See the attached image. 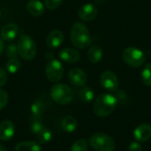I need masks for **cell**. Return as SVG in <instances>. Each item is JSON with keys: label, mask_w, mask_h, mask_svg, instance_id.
I'll return each instance as SVG.
<instances>
[{"label": "cell", "mask_w": 151, "mask_h": 151, "mask_svg": "<svg viewBox=\"0 0 151 151\" xmlns=\"http://www.w3.org/2000/svg\"><path fill=\"white\" fill-rule=\"evenodd\" d=\"M59 58L62 61L69 64L76 63L81 58L80 52L73 48H65L59 52Z\"/></svg>", "instance_id": "obj_15"}, {"label": "cell", "mask_w": 151, "mask_h": 151, "mask_svg": "<svg viewBox=\"0 0 151 151\" xmlns=\"http://www.w3.org/2000/svg\"><path fill=\"white\" fill-rule=\"evenodd\" d=\"M21 67L20 61L17 58H9V60L5 64L6 71L10 73H16Z\"/></svg>", "instance_id": "obj_22"}, {"label": "cell", "mask_w": 151, "mask_h": 151, "mask_svg": "<svg viewBox=\"0 0 151 151\" xmlns=\"http://www.w3.org/2000/svg\"><path fill=\"white\" fill-rule=\"evenodd\" d=\"M134 137L138 142H145L151 138V125L143 123L139 125L134 131Z\"/></svg>", "instance_id": "obj_11"}, {"label": "cell", "mask_w": 151, "mask_h": 151, "mask_svg": "<svg viewBox=\"0 0 151 151\" xmlns=\"http://www.w3.org/2000/svg\"><path fill=\"white\" fill-rule=\"evenodd\" d=\"M80 98L86 104L91 103L95 98L94 90L89 87H82V88L80 90Z\"/></svg>", "instance_id": "obj_20"}, {"label": "cell", "mask_w": 151, "mask_h": 151, "mask_svg": "<svg viewBox=\"0 0 151 151\" xmlns=\"http://www.w3.org/2000/svg\"><path fill=\"white\" fill-rule=\"evenodd\" d=\"M71 151H88V142L85 139L76 141L71 147Z\"/></svg>", "instance_id": "obj_26"}, {"label": "cell", "mask_w": 151, "mask_h": 151, "mask_svg": "<svg viewBox=\"0 0 151 151\" xmlns=\"http://www.w3.org/2000/svg\"><path fill=\"white\" fill-rule=\"evenodd\" d=\"M17 48L19 55L25 60H32L36 55V44L27 35H21L18 40Z\"/></svg>", "instance_id": "obj_4"}, {"label": "cell", "mask_w": 151, "mask_h": 151, "mask_svg": "<svg viewBox=\"0 0 151 151\" xmlns=\"http://www.w3.org/2000/svg\"><path fill=\"white\" fill-rule=\"evenodd\" d=\"M61 127L65 132L73 133L76 130V128L78 127V122L73 117L67 116L65 119H63V120L61 122Z\"/></svg>", "instance_id": "obj_18"}, {"label": "cell", "mask_w": 151, "mask_h": 151, "mask_svg": "<svg viewBox=\"0 0 151 151\" xmlns=\"http://www.w3.org/2000/svg\"><path fill=\"white\" fill-rule=\"evenodd\" d=\"M8 103V94L3 90L0 89V111L3 110Z\"/></svg>", "instance_id": "obj_29"}, {"label": "cell", "mask_w": 151, "mask_h": 151, "mask_svg": "<svg viewBox=\"0 0 151 151\" xmlns=\"http://www.w3.org/2000/svg\"><path fill=\"white\" fill-rule=\"evenodd\" d=\"M89 144L96 151H114L116 148L113 139L102 132L93 134L89 138Z\"/></svg>", "instance_id": "obj_5"}, {"label": "cell", "mask_w": 151, "mask_h": 151, "mask_svg": "<svg viewBox=\"0 0 151 151\" xmlns=\"http://www.w3.org/2000/svg\"><path fill=\"white\" fill-rule=\"evenodd\" d=\"M4 49V42H3L2 38H0V55L2 54Z\"/></svg>", "instance_id": "obj_32"}, {"label": "cell", "mask_w": 151, "mask_h": 151, "mask_svg": "<svg viewBox=\"0 0 151 151\" xmlns=\"http://www.w3.org/2000/svg\"><path fill=\"white\" fill-rule=\"evenodd\" d=\"M18 55H19V51H18L17 45L13 43H10L5 49V56L8 57L9 58H17Z\"/></svg>", "instance_id": "obj_27"}, {"label": "cell", "mask_w": 151, "mask_h": 151, "mask_svg": "<svg viewBox=\"0 0 151 151\" xmlns=\"http://www.w3.org/2000/svg\"><path fill=\"white\" fill-rule=\"evenodd\" d=\"M70 39L77 49L84 50L92 43V37L87 26L81 22H76L71 28Z\"/></svg>", "instance_id": "obj_2"}, {"label": "cell", "mask_w": 151, "mask_h": 151, "mask_svg": "<svg viewBox=\"0 0 151 151\" xmlns=\"http://www.w3.org/2000/svg\"><path fill=\"white\" fill-rule=\"evenodd\" d=\"M118 104L117 98L111 94H101L98 96L93 104L94 113L99 118H106L110 116Z\"/></svg>", "instance_id": "obj_1"}, {"label": "cell", "mask_w": 151, "mask_h": 151, "mask_svg": "<svg viewBox=\"0 0 151 151\" xmlns=\"http://www.w3.org/2000/svg\"><path fill=\"white\" fill-rule=\"evenodd\" d=\"M27 10L32 16L39 17L44 13V5L40 0H29L27 4Z\"/></svg>", "instance_id": "obj_16"}, {"label": "cell", "mask_w": 151, "mask_h": 151, "mask_svg": "<svg viewBox=\"0 0 151 151\" xmlns=\"http://www.w3.org/2000/svg\"><path fill=\"white\" fill-rule=\"evenodd\" d=\"M142 80L146 86L151 87V64H147L144 66L142 72Z\"/></svg>", "instance_id": "obj_24"}, {"label": "cell", "mask_w": 151, "mask_h": 151, "mask_svg": "<svg viewBox=\"0 0 151 151\" xmlns=\"http://www.w3.org/2000/svg\"><path fill=\"white\" fill-rule=\"evenodd\" d=\"M19 34V27L15 23H8L4 25L1 31L0 36L2 40L5 42H12L13 41Z\"/></svg>", "instance_id": "obj_12"}, {"label": "cell", "mask_w": 151, "mask_h": 151, "mask_svg": "<svg viewBox=\"0 0 151 151\" xmlns=\"http://www.w3.org/2000/svg\"><path fill=\"white\" fill-rule=\"evenodd\" d=\"M100 82L102 87L109 92H116L119 89V79L111 71H105L101 74Z\"/></svg>", "instance_id": "obj_8"}, {"label": "cell", "mask_w": 151, "mask_h": 151, "mask_svg": "<svg viewBox=\"0 0 151 151\" xmlns=\"http://www.w3.org/2000/svg\"><path fill=\"white\" fill-rule=\"evenodd\" d=\"M50 96L56 104L60 105H66L73 101V92L66 84L58 83L51 88Z\"/></svg>", "instance_id": "obj_3"}, {"label": "cell", "mask_w": 151, "mask_h": 151, "mask_svg": "<svg viewBox=\"0 0 151 151\" xmlns=\"http://www.w3.org/2000/svg\"><path fill=\"white\" fill-rule=\"evenodd\" d=\"M15 151H41V146L35 142H21L16 145Z\"/></svg>", "instance_id": "obj_19"}, {"label": "cell", "mask_w": 151, "mask_h": 151, "mask_svg": "<svg viewBox=\"0 0 151 151\" xmlns=\"http://www.w3.org/2000/svg\"><path fill=\"white\" fill-rule=\"evenodd\" d=\"M45 111V105L42 102L36 100L31 105V112L33 117L35 118H40L42 113Z\"/></svg>", "instance_id": "obj_21"}, {"label": "cell", "mask_w": 151, "mask_h": 151, "mask_svg": "<svg viewBox=\"0 0 151 151\" xmlns=\"http://www.w3.org/2000/svg\"><path fill=\"white\" fill-rule=\"evenodd\" d=\"M64 66L61 62L56 58H51L46 66L45 74L47 79L51 82H58L64 76Z\"/></svg>", "instance_id": "obj_7"}, {"label": "cell", "mask_w": 151, "mask_h": 151, "mask_svg": "<svg viewBox=\"0 0 151 151\" xmlns=\"http://www.w3.org/2000/svg\"><path fill=\"white\" fill-rule=\"evenodd\" d=\"M103 58V50L98 45L91 46L88 50V59L92 64H97Z\"/></svg>", "instance_id": "obj_17"}, {"label": "cell", "mask_w": 151, "mask_h": 151, "mask_svg": "<svg viewBox=\"0 0 151 151\" xmlns=\"http://www.w3.org/2000/svg\"><path fill=\"white\" fill-rule=\"evenodd\" d=\"M69 81L75 87H84L87 83L88 77L86 73L81 68H73L68 73Z\"/></svg>", "instance_id": "obj_10"}, {"label": "cell", "mask_w": 151, "mask_h": 151, "mask_svg": "<svg viewBox=\"0 0 151 151\" xmlns=\"http://www.w3.org/2000/svg\"><path fill=\"white\" fill-rule=\"evenodd\" d=\"M98 10L93 4H85L78 10V16L83 21H92L97 16Z\"/></svg>", "instance_id": "obj_9"}, {"label": "cell", "mask_w": 151, "mask_h": 151, "mask_svg": "<svg viewBox=\"0 0 151 151\" xmlns=\"http://www.w3.org/2000/svg\"><path fill=\"white\" fill-rule=\"evenodd\" d=\"M44 127H45L43 126V124H42V122L40 118L33 117V119H32V121L30 123V129H31L33 134L37 135Z\"/></svg>", "instance_id": "obj_23"}, {"label": "cell", "mask_w": 151, "mask_h": 151, "mask_svg": "<svg viewBox=\"0 0 151 151\" xmlns=\"http://www.w3.org/2000/svg\"><path fill=\"white\" fill-rule=\"evenodd\" d=\"M0 151H7V150L4 147H3L2 145H0Z\"/></svg>", "instance_id": "obj_33"}, {"label": "cell", "mask_w": 151, "mask_h": 151, "mask_svg": "<svg viewBox=\"0 0 151 151\" xmlns=\"http://www.w3.org/2000/svg\"><path fill=\"white\" fill-rule=\"evenodd\" d=\"M38 139H39V142L41 143H47L49 142L51 138H52V134H51V131L50 129H47L46 127H44L38 134Z\"/></svg>", "instance_id": "obj_25"}, {"label": "cell", "mask_w": 151, "mask_h": 151, "mask_svg": "<svg viewBox=\"0 0 151 151\" xmlns=\"http://www.w3.org/2000/svg\"><path fill=\"white\" fill-rule=\"evenodd\" d=\"M122 58L124 62L127 65L134 68H137L143 65L146 60L144 52L140 49L134 47H128L124 50L122 53Z\"/></svg>", "instance_id": "obj_6"}, {"label": "cell", "mask_w": 151, "mask_h": 151, "mask_svg": "<svg viewBox=\"0 0 151 151\" xmlns=\"http://www.w3.org/2000/svg\"><path fill=\"white\" fill-rule=\"evenodd\" d=\"M1 16H2V12H1V10H0V19H1Z\"/></svg>", "instance_id": "obj_34"}, {"label": "cell", "mask_w": 151, "mask_h": 151, "mask_svg": "<svg viewBox=\"0 0 151 151\" xmlns=\"http://www.w3.org/2000/svg\"><path fill=\"white\" fill-rule=\"evenodd\" d=\"M7 81V73L5 70L3 68H0V88L3 87Z\"/></svg>", "instance_id": "obj_31"}, {"label": "cell", "mask_w": 151, "mask_h": 151, "mask_svg": "<svg viewBox=\"0 0 151 151\" xmlns=\"http://www.w3.org/2000/svg\"><path fill=\"white\" fill-rule=\"evenodd\" d=\"M63 0H45V5L49 10H56Z\"/></svg>", "instance_id": "obj_28"}, {"label": "cell", "mask_w": 151, "mask_h": 151, "mask_svg": "<svg viewBox=\"0 0 151 151\" xmlns=\"http://www.w3.org/2000/svg\"><path fill=\"white\" fill-rule=\"evenodd\" d=\"M127 151H142V145L138 142H133L129 144Z\"/></svg>", "instance_id": "obj_30"}, {"label": "cell", "mask_w": 151, "mask_h": 151, "mask_svg": "<svg viewBox=\"0 0 151 151\" xmlns=\"http://www.w3.org/2000/svg\"><path fill=\"white\" fill-rule=\"evenodd\" d=\"M15 134V126L10 120H4L0 123V140L9 141Z\"/></svg>", "instance_id": "obj_14"}, {"label": "cell", "mask_w": 151, "mask_h": 151, "mask_svg": "<svg viewBox=\"0 0 151 151\" xmlns=\"http://www.w3.org/2000/svg\"><path fill=\"white\" fill-rule=\"evenodd\" d=\"M64 40H65V35L63 32L55 29L48 35L46 38V44L50 49H56L62 44Z\"/></svg>", "instance_id": "obj_13"}]
</instances>
